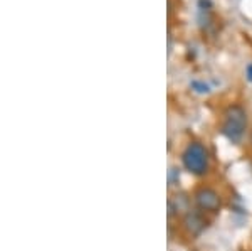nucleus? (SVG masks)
<instances>
[{
    "label": "nucleus",
    "instance_id": "6",
    "mask_svg": "<svg viewBox=\"0 0 252 251\" xmlns=\"http://www.w3.org/2000/svg\"><path fill=\"white\" fill-rule=\"evenodd\" d=\"M192 88H193L195 91H198V93H209V86L204 84V83H200V81H193Z\"/></svg>",
    "mask_w": 252,
    "mask_h": 251
},
{
    "label": "nucleus",
    "instance_id": "3",
    "mask_svg": "<svg viewBox=\"0 0 252 251\" xmlns=\"http://www.w3.org/2000/svg\"><path fill=\"white\" fill-rule=\"evenodd\" d=\"M193 201H195V204H197V208L204 213H217L222 206L219 192L210 187L197 189L193 194Z\"/></svg>",
    "mask_w": 252,
    "mask_h": 251
},
{
    "label": "nucleus",
    "instance_id": "2",
    "mask_svg": "<svg viewBox=\"0 0 252 251\" xmlns=\"http://www.w3.org/2000/svg\"><path fill=\"white\" fill-rule=\"evenodd\" d=\"M184 167L193 176H205L210 167V155L209 150L200 142H190L182 153Z\"/></svg>",
    "mask_w": 252,
    "mask_h": 251
},
{
    "label": "nucleus",
    "instance_id": "5",
    "mask_svg": "<svg viewBox=\"0 0 252 251\" xmlns=\"http://www.w3.org/2000/svg\"><path fill=\"white\" fill-rule=\"evenodd\" d=\"M198 24L202 29L212 24V3L210 0H198Z\"/></svg>",
    "mask_w": 252,
    "mask_h": 251
},
{
    "label": "nucleus",
    "instance_id": "4",
    "mask_svg": "<svg viewBox=\"0 0 252 251\" xmlns=\"http://www.w3.org/2000/svg\"><path fill=\"white\" fill-rule=\"evenodd\" d=\"M184 226L190 234H200L205 229L207 219L202 216V213L192 211V209H190L184 217Z\"/></svg>",
    "mask_w": 252,
    "mask_h": 251
},
{
    "label": "nucleus",
    "instance_id": "1",
    "mask_svg": "<svg viewBox=\"0 0 252 251\" xmlns=\"http://www.w3.org/2000/svg\"><path fill=\"white\" fill-rule=\"evenodd\" d=\"M247 111L241 105H232L223 111V120L220 125V132L229 142L239 143L244 133L247 130Z\"/></svg>",
    "mask_w": 252,
    "mask_h": 251
},
{
    "label": "nucleus",
    "instance_id": "7",
    "mask_svg": "<svg viewBox=\"0 0 252 251\" xmlns=\"http://www.w3.org/2000/svg\"><path fill=\"white\" fill-rule=\"evenodd\" d=\"M246 76H247V79H249L251 83H252V63L246 68Z\"/></svg>",
    "mask_w": 252,
    "mask_h": 251
}]
</instances>
